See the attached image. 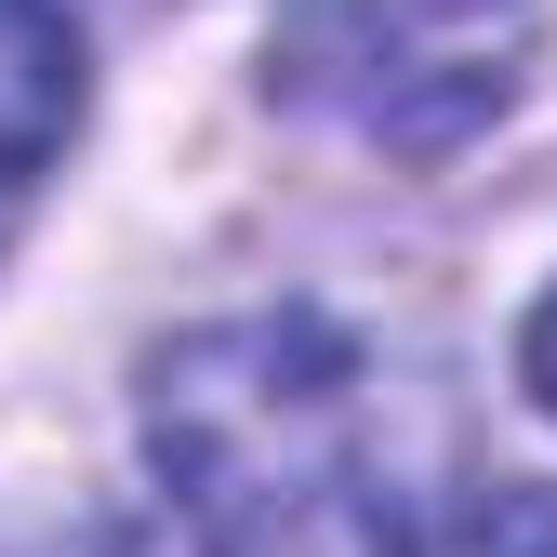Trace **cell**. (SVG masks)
Listing matches in <instances>:
<instances>
[{
	"instance_id": "6da1fadb",
	"label": "cell",
	"mask_w": 557,
	"mask_h": 557,
	"mask_svg": "<svg viewBox=\"0 0 557 557\" xmlns=\"http://www.w3.org/2000/svg\"><path fill=\"white\" fill-rule=\"evenodd\" d=\"M147 451L199 557H398L411 505L385 465V385L319 306L213 319L147 359Z\"/></svg>"
},
{
	"instance_id": "7a4b0ae2",
	"label": "cell",
	"mask_w": 557,
	"mask_h": 557,
	"mask_svg": "<svg viewBox=\"0 0 557 557\" xmlns=\"http://www.w3.org/2000/svg\"><path fill=\"white\" fill-rule=\"evenodd\" d=\"M531 27V0H278L265 81L385 160H451L505 120Z\"/></svg>"
},
{
	"instance_id": "3957f363",
	"label": "cell",
	"mask_w": 557,
	"mask_h": 557,
	"mask_svg": "<svg viewBox=\"0 0 557 557\" xmlns=\"http://www.w3.org/2000/svg\"><path fill=\"white\" fill-rule=\"evenodd\" d=\"M66 133H81V27L53 0H0V239L27 226Z\"/></svg>"
},
{
	"instance_id": "277c9868",
	"label": "cell",
	"mask_w": 557,
	"mask_h": 557,
	"mask_svg": "<svg viewBox=\"0 0 557 557\" xmlns=\"http://www.w3.org/2000/svg\"><path fill=\"white\" fill-rule=\"evenodd\" d=\"M398 557H557V478H478L438 518H411Z\"/></svg>"
},
{
	"instance_id": "5b68a950",
	"label": "cell",
	"mask_w": 557,
	"mask_h": 557,
	"mask_svg": "<svg viewBox=\"0 0 557 557\" xmlns=\"http://www.w3.org/2000/svg\"><path fill=\"white\" fill-rule=\"evenodd\" d=\"M518 372H531V398L557 411V293H544V306H531V332H518Z\"/></svg>"
}]
</instances>
